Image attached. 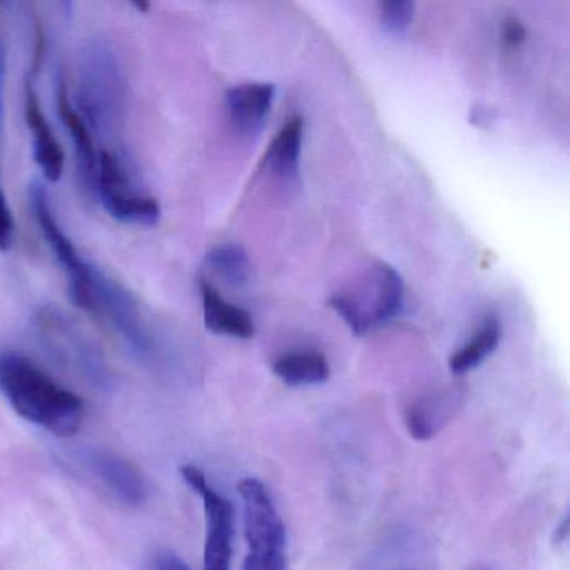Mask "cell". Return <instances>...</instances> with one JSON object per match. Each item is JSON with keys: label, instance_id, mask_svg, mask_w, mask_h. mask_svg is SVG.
<instances>
[{"label": "cell", "instance_id": "16", "mask_svg": "<svg viewBox=\"0 0 570 570\" xmlns=\"http://www.w3.org/2000/svg\"><path fill=\"white\" fill-rule=\"evenodd\" d=\"M303 119L295 116L288 119L269 146L266 165L282 181L298 178L299 155H302Z\"/></svg>", "mask_w": 570, "mask_h": 570}, {"label": "cell", "instance_id": "17", "mask_svg": "<svg viewBox=\"0 0 570 570\" xmlns=\"http://www.w3.org/2000/svg\"><path fill=\"white\" fill-rule=\"evenodd\" d=\"M275 375L288 386L320 385L330 379V365L318 352L286 353L273 363Z\"/></svg>", "mask_w": 570, "mask_h": 570}, {"label": "cell", "instance_id": "15", "mask_svg": "<svg viewBox=\"0 0 570 570\" xmlns=\"http://www.w3.org/2000/svg\"><path fill=\"white\" fill-rule=\"evenodd\" d=\"M275 86L248 82L235 86L226 92L229 118L238 131L245 135L258 131L272 109Z\"/></svg>", "mask_w": 570, "mask_h": 570}, {"label": "cell", "instance_id": "10", "mask_svg": "<svg viewBox=\"0 0 570 570\" xmlns=\"http://www.w3.org/2000/svg\"><path fill=\"white\" fill-rule=\"evenodd\" d=\"M79 465L98 480L119 503L141 507L148 500V485L135 463L119 453L99 446H85L76 453Z\"/></svg>", "mask_w": 570, "mask_h": 570}, {"label": "cell", "instance_id": "11", "mask_svg": "<svg viewBox=\"0 0 570 570\" xmlns=\"http://www.w3.org/2000/svg\"><path fill=\"white\" fill-rule=\"evenodd\" d=\"M462 386H442L420 396L405 410V425L410 435L420 442L439 435L463 409Z\"/></svg>", "mask_w": 570, "mask_h": 570}, {"label": "cell", "instance_id": "1", "mask_svg": "<svg viewBox=\"0 0 570 570\" xmlns=\"http://www.w3.org/2000/svg\"><path fill=\"white\" fill-rule=\"evenodd\" d=\"M0 393L22 419L55 435L81 429L85 402L22 353L0 352Z\"/></svg>", "mask_w": 570, "mask_h": 570}, {"label": "cell", "instance_id": "18", "mask_svg": "<svg viewBox=\"0 0 570 570\" xmlns=\"http://www.w3.org/2000/svg\"><path fill=\"white\" fill-rule=\"evenodd\" d=\"M205 263L216 278L233 288H243L252 279V259L239 245L226 243V245L216 246L206 255Z\"/></svg>", "mask_w": 570, "mask_h": 570}, {"label": "cell", "instance_id": "2", "mask_svg": "<svg viewBox=\"0 0 570 570\" xmlns=\"http://www.w3.org/2000/svg\"><path fill=\"white\" fill-rule=\"evenodd\" d=\"M126 81L115 49L101 39L86 42L79 55L78 111L92 135L111 136L125 118Z\"/></svg>", "mask_w": 570, "mask_h": 570}, {"label": "cell", "instance_id": "9", "mask_svg": "<svg viewBox=\"0 0 570 570\" xmlns=\"http://www.w3.org/2000/svg\"><path fill=\"white\" fill-rule=\"evenodd\" d=\"M181 476L203 500L206 513L205 570H232L235 509L213 489L205 472L195 465L181 466Z\"/></svg>", "mask_w": 570, "mask_h": 570}, {"label": "cell", "instance_id": "19", "mask_svg": "<svg viewBox=\"0 0 570 570\" xmlns=\"http://www.w3.org/2000/svg\"><path fill=\"white\" fill-rule=\"evenodd\" d=\"M500 336H502V328H500L499 320L487 318L480 332L475 333L473 338L459 352L453 353L450 358V370L455 375H463V373L482 365L483 360L495 352Z\"/></svg>", "mask_w": 570, "mask_h": 570}, {"label": "cell", "instance_id": "23", "mask_svg": "<svg viewBox=\"0 0 570 570\" xmlns=\"http://www.w3.org/2000/svg\"><path fill=\"white\" fill-rule=\"evenodd\" d=\"M497 116H499L497 109L475 105L470 109L469 121L470 125L476 126V128H490L495 122Z\"/></svg>", "mask_w": 570, "mask_h": 570}, {"label": "cell", "instance_id": "13", "mask_svg": "<svg viewBox=\"0 0 570 570\" xmlns=\"http://www.w3.org/2000/svg\"><path fill=\"white\" fill-rule=\"evenodd\" d=\"M26 121L32 132V145H35L36 165L41 169L48 181L56 183L61 179L65 173V151L52 132L51 125L41 109L38 92L29 79L26 85Z\"/></svg>", "mask_w": 570, "mask_h": 570}, {"label": "cell", "instance_id": "20", "mask_svg": "<svg viewBox=\"0 0 570 570\" xmlns=\"http://www.w3.org/2000/svg\"><path fill=\"white\" fill-rule=\"evenodd\" d=\"M380 21L390 32H402L409 28L415 12L412 0H385L380 2Z\"/></svg>", "mask_w": 570, "mask_h": 570}, {"label": "cell", "instance_id": "22", "mask_svg": "<svg viewBox=\"0 0 570 570\" xmlns=\"http://www.w3.org/2000/svg\"><path fill=\"white\" fill-rule=\"evenodd\" d=\"M525 28L515 18H507L502 24V41L507 48H517L525 41Z\"/></svg>", "mask_w": 570, "mask_h": 570}, {"label": "cell", "instance_id": "5", "mask_svg": "<svg viewBox=\"0 0 570 570\" xmlns=\"http://www.w3.org/2000/svg\"><path fill=\"white\" fill-rule=\"evenodd\" d=\"M243 522L249 546L243 570H286V530L272 495L256 479L238 483Z\"/></svg>", "mask_w": 570, "mask_h": 570}, {"label": "cell", "instance_id": "3", "mask_svg": "<svg viewBox=\"0 0 570 570\" xmlns=\"http://www.w3.org/2000/svg\"><path fill=\"white\" fill-rule=\"evenodd\" d=\"M403 279L386 263H375L362 276L330 298V305L355 335H365L399 315Z\"/></svg>", "mask_w": 570, "mask_h": 570}, {"label": "cell", "instance_id": "8", "mask_svg": "<svg viewBox=\"0 0 570 570\" xmlns=\"http://www.w3.org/2000/svg\"><path fill=\"white\" fill-rule=\"evenodd\" d=\"M29 195H31V208L39 229L51 248L52 255L56 256L68 276L69 295H71L72 303L91 313L92 279H95L96 266L82 259L75 243L59 225L45 186L35 183Z\"/></svg>", "mask_w": 570, "mask_h": 570}, {"label": "cell", "instance_id": "4", "mask_svg": "<svg viewBox=\"0 0 570 570\" xmlns=\"http://www.w3.org/2000/svg\"><path fill=\"white\" fill-rule=\"evenodd\" d=\"M91 313L106 320L135 358L151 366L158 363L161 348L155 326L132 293L101 272L98 266L92 279Z\"/></svg>", "mask_w": 570, "mask_h": 570}, {"label": "cell", "instance_id": "21", "mask_svg": "<svg viewBox=\"0 0 570 570\" xmlns=\"http://www.w3.org/2000/svg\"><path fill=\"white\" fill-rule=\"evenodd\" d=\"M16 223L0 183V252H9L14 243Z\"/></svg>", "mask_w": 570, "mask_h": 570}, {"label": "cell", "instance_id": "14", "mask_svg": "<svg viewBox=\"0 0 570 570\" xmlns=\"http://www.w3.org/2000/svg\"><path fill=\"white\" fill-rule=\"evenodd\" d=\"M199 289H202L203 316L209 332L239 340L253 338L255 322L246 309L226 302L218 289L206 279H202Z\"/></svg>", "mask_w": 570, "mask_h": 570}, {"label": "cell", "instance_id": "6", "mask_svg": "<svg viewBox=\"0 0 570 570\" xmlns=\"http://www.w3.org/2000/svg\"><path fill=\"white\" fill-rule=\"evenodd\" d=\"M35 328L42 345L62 365L69 366L92 386L101 390L112 389L115 376L108 363L58 306H42L36 313Z\"/></svg>", "mask_w": 570, "mask_h": 570}, {"label": "cell", "instance_id": "24", "mask_svg": "<svg viewBox=\"0 0 570 570\" xmlns=\"http://www.w3.org/2000/svg\"><path fill=\"white\" fill-rule=\"evenodd\" d=\"M155 570H191L188 563L171 550H163L156 556Z\"/></svg>", "mask_w": 570, "mask_h": 570}, {"label": "cell", "instance_id": "7", "mask_svg": "<svg viewBox=\"0 0 570 570\" xmlns=\"http://www.w3.org/2000/svg\"><path fill=\"white\" fill-rule=\"evenodd\" d=\"M96 196L101 199L109 216L126 225L151 228L161 218L159 203L139 191L129 166L116 153H99Z\"/></svg>", "mask_w": 570, "mask_h": 570}, {"label": "cell", "instance_id": "12", "mask_svg": "<svg viewBox=\"0 0 570 570\" xmlns=\"http://www.w3.org/2000/svg\"><path fill=\"white\" fill-rule=\"evenodd\" d=\"M58 111L66 131L71 136L75 145L76 158H78L79 176L85 185L86 191L96 195V185H98L99 155L96 153L95 138L89 129L88 122L79 115L78 109L72 106L69 98L68 85L65 76H58Z\"/></svg>", "mask_w": 570, "mask_h": 570}]
</instances>
